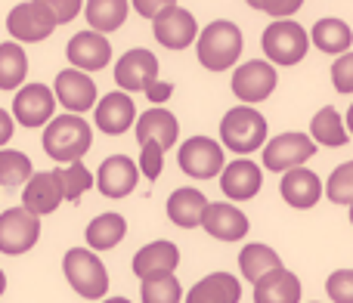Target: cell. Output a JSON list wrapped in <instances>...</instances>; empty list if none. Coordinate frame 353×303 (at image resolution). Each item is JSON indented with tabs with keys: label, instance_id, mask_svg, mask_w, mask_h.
I'll use <instances>...</instances> for the list:
<instances>
[{
	"label": "cell",
	"instance_id": "obj_1",
	"mask_svg": "<svg viewBox=\"0 0 353 303\" xmlns=\"http://www.w3.org/2000/svg\"><path fill=\"white\" fill-rule=\"evenodd\" d=\"M93 146V127L84 121V115H56L53 121L43 127V152L53 161H59V167L74 164L90 152Z\"/></svg>",
	"mask_w": 353,
	"mask_h": 303
},
{
	"label": "cell",
	"instance_id": "obj_2",
	"mask_svg": "<svg viewBox=\"0 0 353 303\" xmlns=\"http://www.w3.org/2000/svg\"><path fill=\"white\" fill-rule=\"evenodd\" d=\"M195 53H199V62L208 72L232 68V62H239V56H242V31H239V25L230 22V19H214L211 25H205L199 31Z\"/></svg>",
	"mask_w": 353,
	"mask_h": 303
},
{
	"label": "cell",
	"instance_id": "obj_3",
	"mask_svg": "<svg viewBox=\"0 0 353 303\" xmlns=\"http://www.w3.org/2000/svg\"><path fill=\"white\" fill-rule=\"evenodd\" d=\"M62 273L78 297L84 300H103L109 291V269L93 254L90 248H72L62 257Z\"/></svg>",
	"mask_w": 353,
	"mask_h": 303
},
{
	"label": "cell",
	"instance_id": "obj_4",
	"mask_svg": "<svg viewBox=\"0 0 353 303\" xmlns=\"http://www.w3.org/2000/svg\"><path fill=\"white\" fill-rule=\"evenodd\" d=\"M220 146L236 155H251L267 146V118L251 105H236L220 121Z\"/></svg>",
	"mask_w": 353,
	"mask_h": 303
},
{
	"label": "cell",
	"instance_id": "obj_5",
	"mask_svg": "<svg viewBox=\"0 0 353 303\" xmlns=\"http://www.w3.org/2000/svg\"><path fill=\"white\" fill-rule=\"evenodd\" d=\"M56 12L50 0H25L16 3L6 16V31L16 43H41L56 31Z\"/></svg>",
	"mask_w": 353,
	"mask_h": 303
},
{
	"label": "cell",
	"instance_id": "obj_6",
	"mask_svg": "<svg viewBox=\"0 0 353 303\" xmlns=\"http://www.w3.org/2000/svg\"><path fill=\"white\" fill-rule=\"evenodd\" d=\"M261 47H263V53H267L270 65H298L307 56L310 37H307L304 25L292 22V19H279V22L263 28Z\"/></svg>",
	"mask_w": 353,
	"mask_h": 303
},
{
	"label": "cell",
	"instance_id": "obj_7",
	"mask_svg": "<svg viewBox=\"0 0 353 303\" xmlns=\"http://www.w3.org/2000/svg\"><path fill=\"white\" fill-rule=\"evenodd\" d=\"M176 161H180L183 174L192 176V180H214L226 167L223 146L211 136H189L176 152Z\"/></svg>",
	"mask_w": 353,
	"mask_h": 303
},
{
	"label": "cell",
	"instance_id": "obj_8",
	"mask_svg": "<svg viewBox=\"0 0 353 303\" xmlns=\"http://www.w3.org/2000/svg\"><path fill=\"white\" fill-rule=\"evenodd\" d=\"M37 242H41V217L25 207H10L0 213V254H28Z\"/></svg>",
	"mask_w": 353,
	"mask_h": 303
},
{
	"label": "cell",
	"instance_id": "obj_9",
	"mask_svg": "<svg viewBox=\"0 0 353 303\" xmlns=\"http://www.w3.org/2000/svg\"><path fill=\"white\" fill-rule=\"evenodd\" d=\"M56 118V93L47 84H25L12 96V121L28 130L47 127Z\"/></svg>",
	"mask_w": 353,
	"mask_h": 303
},
{
	"label": "cell",
	"instance_id": "obj_10",
	"mask_svg": "<svg viewBox=\"0 0 353 303\" xmlns=\"http://www.w3.org/2000/svg\"><path fill=\"white\" fill-rule=\"evenodd\" d=\"M316 155V143L307 134H279L263 146V167L273 174H288L294 167H304V161Z\"/></svg>",
	"mask_w": 353,
	"mask_h": 303
},
{
	"label": "cell",
	"instance_id": "obj_11",
	"mask_svg": "<svg viewBox=\"0 0 353 303\" xmlns=\"http://www.w3.org/2000/svg\"><path fill=\"white\" fill-rule=\"evenodd\" d=\"M155 81H159V59H155L152 50L134 47L121 53V59L115 62V84L128 96L130 93H146Z\"/></svg>",
	"mask_w": 353,
	"mask_h": 303
},
{
	"label": "cell",
	"instance_id": "obj_12",
	"mask_svg": "<svg viewBox=\"0 0 353 303\" xmlns=\"http://www.w3.org/2000/svg\"><path fill=\"white\" fill-rule=\"evenodd\" d=\"M53 93H56V103H59L68 115L93 112L97 109V103H99L93 78L90 74H84V72H78V68H65V72L56 74Z\"/></svg>",
	"mask_w": 353,
	"mask_h": 303
},
{
	"label": "cell",
	"instance_id": "obj_13",
	"mask_svg": "<svg viewBox=\"0 0 353 303\" xmlns=\"http://www.w3.org/2000/svg\"><path fill=\"white\" fill-rule=\"evenodd\" d=\"M152 34L161 47L168 50H186L189 43L199 41V22L195 16L180 3H171L159 19L152 22Z\"/></svg>",
	"mask_w": 353,
	"mask_h": 303
},
{
	"label": "cell",
	"instance_id": "obj_14",
	"mask_svg": "<svg viewBox=\"0 0 353 303\" xmlns=\"http://www.w3.org/2000/svg\"><path fill=\"white\" fill-rule=\"evenodd\" d=\"M273 90H276V65H270V62L251 59V62H242L232 72V93L245 105L263 103Z\"/></svg>",
	"mask_w": 353,
	"mask_h": 303
},
{
	"label": "cell",
	"instance_id": "obj_15",
	"mask_svg": "<svg viewBox=\"0 0 353 303\" xmlns=\"http://www.w3.org/2000/svg\"><path fill=\"white\" fill-rule=\"evenodd\" d=\"M93 121H97V130L105 136H121L128 134L130 127H137V105L128 93L112 90L105 96H99L97 109H93Z\"/></svg>",
	"mask_w": 353,
	"mask_h": 303
},
{
	"label": "cell",
	"instance_id": "obj_16",
	"mask_svg": "<svg viewBox=\"0 0 353 303\" xmlns=\"http://www.w3.org/2000/svg\"><path fill=\"white\" fill-rule=\"evenodd\" d=\"M65 56H68V62H72V68H78V72H84V74L103 72L112 62V43L105 34H97V31L87 28V31L72 34V41H68V47H65Z\"/></svg>",
	"mask_w": 353,
	"mask_h": 303
},
{
	"label": "cell",
	"instance_id": "obj_17",
	"mask_svg": "<svg viewBox=\"0 0 353 303\" xmlns=\"http://www.w3.org/2000/svg\"><path fill=\"white\" fill-rule=\"evenodd\" d=\"M180 267V248L174 242H149L134 254V275L140 282H159Z\"/></svg>",
	"mask_w": 353,
	"mask_h": 303
},
{
	"label": "cell",
	"instance_id": "obj_18",
	"mask_svg": "<svg viewBox=\"0 0 353 303\" xmlns=\"http://www.w3.org/2000/svg\"><path fill=\"white\" fill-rule=\"evenodd\" d=\"M140 182V167L128 155H109L97 170V189L105 198H128Z\"/></svg>",
	"mask_w": 353,
	"mask_h": 303
},
{
	"label": "cell",
	"instance_id": "obj_19",
	"mask_svg": "<svg viewBox=\"0 0 353 303\" xmlns=\"http://www.w3.org/2000/svg\"><path fill=\"white\" fill-rule=\"evenodd\" d=\"M62 201H65V195H62L56 170H34L28 186L22 189V207L34 217H50L53 211H59Z\"/></svg>",
	"mask_w": 353,
	"mask_h": 303
},
{
	"label": "cell",
	"instance_id": "obj_20",
	"mask_svg": "<svg viewBox=\"0 0 353 303\" xmlns=\"http://www.w3.org/2000/svg\"><path fill=\"white\" fill-rule=\"evenodd\" d=\"M201 229H205L208 236L220 238V242H239V238L248 236L251 223L236 205H230V201H214L205 211Z\"/></svg>",
	"mask_w": 353,
	"mask_h": 303
},
{
	"label": "cell",
	"instance_id": "obj_21",
	"mask_svg": "<svg viewBox=\"0 0 353 303\" xmlns=\"http://www.w3.org/2000/svg\"><path fill=\"white\" fill-rule=\"evenodd\" d=\"M263 186V170L257 167L248 158H239V161H230L220 174V189H223L226 198L232 201H248L261 192Z\"/></svg>",
	"mask_w": 353,
	"mask_h": 303
},
{
	"label": "cell",
	"instance_id": "obj_22",
	"mask_svg": "<svg viewBox=\"0 0 353 303\" xmlns=\"http://www.w3.org/2000/svg\"><path fill=\"white\" fill-rule=\"evenodd\" d=\"M134 134H137L140 146L155 143V146H161L168 152L176 143V136H180V121H176L174 112H168V109H149L137 118Z\"/></svg>",
	"mask_w": 353,
	"mask_h": 303
},
{
	"label": "cell",
	"instance_id": "obj_23",
	"mask_svg": "<svg viewBox=\"0 0 353 303\" xmlns=\"http://www.w3.org/2000/svg\"><path fill=\"white\" fill-rule=\"evenodd\" d=\"M211 201L205 198V192L195 186H183V189H174L171 198H168V220L180 229H195L201 226L205 220V211Z\"/></svg>",
	"mask_w": 353,
	"mask_h": 303
},
{
	"label": "cell",
	"instance_id": "obj_24",
	"mask_svg": "<svg viewBox=\"0 0 353 303\" xmlns=\"http://www.w3.org/2000/svg\"><path fill=\"white\" fill-rule=\"evenodd\" d=\"M279 192L285 198V205L298 207V211H307L313 207L319 198H323V182L313 170L307 167H294L288 174H282V182H279Z\"/></svg>",
	"mask_w": 353,
	"mask_h": 303
},
{
	"label": "cell",
	"instance_id": "obj_25",
	"mask_svg": "<svg viewBox=\"0 0 353 303\" xmlns=\"http://www.w3.org/2000/svg\"><path fill=\"white\" fill-rule=\"evenodd\" d=\"M239 300H242V285L230 273L205 275L186 294V303H239Z\"/></svg>",
	"mask_w": 353,
	"mask_h": 303
},
{
	"label": "cell",
	"instance_id": "obj_26",
	"mask_svg": "<svg viewBox=\"0 0 353 303\" xmlns=\"http://www.w3.org/2000/svg\"><path fill=\"white\" fill-rule=\"evenodd\" d=\"M124 236H128V220L115 211H105V213H99V217H93L84 232L87 248H90L93 254L118 248V244L124 242Z\"/></svg>",
	"mask_w": 353,
	"mask_h": 303
},
{
	"label": "cell",
	"instance_id": "obj_27",
	"mask_svg": "<svg viewBox=\"0 0 353 303\" xmlns=\"http://www.w3.org/2000/svg\"><path fill=\"white\" fill-rule=\"evenodd\" d=\"M254 303H301V279L292 269H273L254 285Z\"/></svg>",
	"mask_w": 353,
	"mask_h": 303
},
{
	"label": "cell",
	"instance_id": "obj_28",
	"mask_svg": "<svg viewBox=\"0 0 353 303\" xmlns=\"http://www.w3.org/2000/svg\"><path fill=\"white\" fill-rule=\"evenodd\" d=\"M310 43L329 56H344L353 43V31L344 19H319L310 31Z\"/></svg>",
	"mask_w": 353,
	"mask_h": 303
},
{
	"label": "cell",
	"instance_id": "obj_29",
	"mask_svg": "<svg viewBox=\"0 0 353 303\" xmlns=\"http://www.w3.org/2000/svg\"><path fill=\"white\" fill-rule=\"evenodd\" d=\"M128 12H130L128 0H90V3H84V16L90 22V31H97V34L118 31L128 22Z\"/></svg>",
	"mask_w": 353,
	"mask_h": 303
},
{
	"label": "cell",
	"instance_id": "obj_30",
	"mask_svg": "<svg viewBox=\"0 0 353 303\" xmlns=\"http://www.w3.org/2000/svg\"><path fill=\"white\" fill-rule=\"evenodd\" d=\"M239 269H242V275L251 285H257V282H261L263 275H270L273 269H282V260L270 244L254 242V244H245L242 248V254H239Z\"/></svg>",
	"mask_w": 353,
	"mask_h": 303
},
{
	"label": "cell",
	"instance_id": "obj_31",
	"mask_svg": "<svg viewBox=\"0 0 353 303\" xmlns=\"http://www.w3.org/2000/svg\"><path fill=\"white\" fill-rule=\"evenodd\" d=\"M28 74V56H25L22 43L3 41L0 43V90H22V81Z\"/></svg>",
	"mask_w": 353,
	"mask_h": 303
},
{
	"label": "cell",
	"instance_id": "obj_32",
	"mask_svg": "<svg viewBox=\"0 0 353 303\" xmlns=\"http://www.w3.org/2000/svg\"><path fill=\"white\" fill-rule=\"evenodd\" d=\"M310 140L313 143H323V146H347V127H344V118L338 115L332 105L319 109L313 115V124H310Z\"/></svg>",
	"mask_w": 353,
	"mask_h": 303
},
{
	"label": "cell",
	"instance_id": "obj_33",
	"mask_svg": "<svg viewBox=\"0 0 353 303\" xmlns=\"http://www.w3.org/2000/svg\"><path fill=\"white\" fill-rule=\"evenodd\" d=\"M34 176L31 158L25 152L16 149H0V186H28V180Z\"/></svg>",
	"mask_w": 353,
	"mask_h": 303
},
{
	"label": "cell",
	"instance_id": "obj_34",
	"mask_svg": "<svg viewBox=\"0 0 353 303\" xmlns=\"http://www.w3.org/2000/svg\"><path fill=\"white\" fill-rule=\"evenodd\" d=\"M56 176H59V186H62V195L65 201H81L84 198L87 189H93V174L84 161H74V164H65V167H56Z\"/></svg>",
	"mask_w": 353,
	"mask_h": 303
},
{
	"label": "cell",
	"instance_id": "obj_35",
	"mask_svg": "<svg viewBox=\"0 0 353 303\" xmlns=\"http://www.w3.org/2000/svg\"><path fill=\"white\" fill-rule=\"evenodd\" d=\"M325 195L335 205H353V161H344L332 170L329 182H325Z\"/></svg>",
	"mask_w": 353,
	"mask_h": 303
},
{
	"label": "cell",
	"instance_id": "obj_36",
	"mask_svg": "<svg viewBox=\"0 0 353 303\" xmlns=\"http://www.w3.org/2000/svg\"><path fill=\"white\" fill-rule=\"evenodd\" d=\"M140 297L143 303H180L183 285L176 282V275H168V279H159V282H143Z\"/></svg>",
	"mask_w": 353,
	"mask_h": 303
},
{
	"label": "cell",
	"instance_id": "obj_37",
	"mask_svg": "<svg viewBox=\"0 0 353 303\" xmlns=\"http://www.w3.org/2000/svg\"><path fill=\"white\" fill-rule=\"evenodd\" d=\"M325 294L335 303H353V269H338L325 279Z\"/></svg>",
	"mask_w": 353,
	"mask_h": 303
},
{
	"label": "cell",
	"instance_id": "obj_38",
	"mask_svg": "<svg viewBox=\"0 0 353 303\" xmlns=\"http://www.w3.org/2000/svg\"><path fill=\"white\" fill-rule=\"evenodd\" d=\"M140 174L146 176V180H159L161 170H165V149L155 146V143H146V146H140Z\"/></svg>",
	"mask_w": 353,
	"mask_h": 303
},
{
	"label": "cell",
	"instance_id": "obj_39",
	"mask_svg": "<svg viewBox=\"0 0 353 303\" xmlns=\"http://www.w3.org/2000/svg\"><path fill=\"white\" fill-rule=\"evenodd\" d=\"M332 84L338 93H353V53H344L332 62Z\"/></svg>",
	"mask_w": 353,
	"mask_h": 303
},
{
	"label": "cell",
	"instance_id": "obj_40",
	"mask_svg": "<svg viewBox=\"0 0 353 303\" xmlns=\"http://www.w3.org/2000/svg\"><path fill=\"white\" fill-rule=\"evenodd\" d=\"M248 6H251V10L270 12V16H276V22H279V19L298 12L304 3H301V0H248Z\"/></svg>",
	"mask_w": 353,
	"mask_h": 303
},
{
	"label": "cell",
	"instance_id": "obj_41",
	"mask_svg": "<svg viewBox=\"0 0 353 303\" xmlns=\"http://www.w3.org/2000/svg\"><path fill=\"white\" fill-rule=\"evenodd\" d=\"M50 6H53L56 12V22H72L78 12H84V3L81 0H50Z\"/></svg>",
	"mask_w": 353,
	"mask_h": 303
},
{
	"label": "cell",
	"instance_id": "obj_42",
	"mask_svg": "<svg viewBox=\"0 0 353 303\" xmlns=\"http://www.w3.org/2000/svg\"><path fill=\"white\" fill-rule=\"evenodd\" d=\"M171 3H174V0H134L130 6H134L143 19H152V22H155V19H159Z\"/></svg>",
	"mask_w": 353,
	"mask_h": 303
},
{
	"label": "cell",
	"instance_id": "obj_43",
	"mask_svg": "<svg viewBox=\"0 0 353 303\" xmlns=\"http://www.w3.org/2000/svg\"><path fill=\"white\" fill-rule=\"evenodd\" d=\"M171 93H174V84H168V81H155V84L146 90V96H149V103H152L155 109H161V103L171 99Z\"/></svg>",
	"mask_w": 353,
	"mask_h": 303
},
{
	"label": "cell",
	"instance_id": "obj_44",
	"mask_svg": "<svg viewBox=\"0 0 353 303\" xmlns=\"http://www.w3.org/2000/svg\"><path fill=\"white\" fill-rule=\"evenodd\" d=\"M12 130H16V121H12V115L6 109H0V149H3L6 143L12 140Z\"/></svg>",
	"mask_w": 353,
	"mask_h": 303
},
{
	"label": "cell",
	"instance_id": "obj_45",
	"mask_svg": "<svg viewBox=\"0 0 353 303\" xmlns=\"http://www.w3.org/2000/svg\"><path fill=\"white\" fill-rule=\"evenodd\" d=\"M344 127H347V134H353V103L347 109V118H344Z\"/></svg>",
	"mask_w": 353,
	"mask_h": 303
},
{
	"label": "cell",
	"instance_id": "obj_46",
	"mask_svg": "<svg viewBox=\"0 0 353 303\" xmlns=\"http://www.w3.org/2000/svg\"><path fill=\"white\" fill-rule=\"evenodd\" d=\"M3 291H6V273L0 269V297H3Z\"/></svg>",
	"mask_w": 353,
	"mask_h": 303
},
{
	"label": "cell",
	"instance_id": "obj_47",
	"mask_svg": "<svg viewBox=\"0 0 353 303\" xmlns=\"http://www.w3.org/2000/svg\"><path fill=\"white\" fill-rule=\"evenodd\" d=\"M103 303H130V300L128 297H105Z\"/></svg>",
	"mask_w": 353,
	"mask_h": 303
},
{
	"label": "cell",
	"instance_id": "obj_48",
	"mask_svg": "<svg viewBox=\"0 0 353 303\" xmlns=\"http://www.w3.org/2000/svg\"><path fill=\"white\" fill-rule=\"evenodd\" d=\"M350 223H353V205H350Z\"/></svg>",
	"mask_w": 353,
	"mask_h": 303
}]
</instances>
